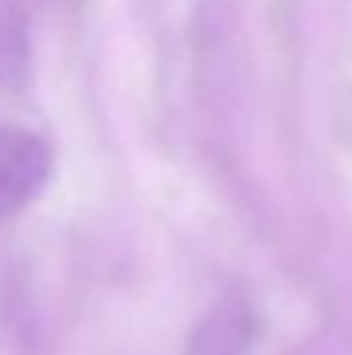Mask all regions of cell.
<instances>
[{"label": "cell", "instance_id": "7a4b0ae2", "mask_svg": "<svg viewBox=\"0 0 352 355\" xmlns=\"http://www.w3.org/2000/svg\"><path fill=\"white\" fill-rule=\"evenodd\" d=\"M28 69V38H24V21L14 10L0 14V83L14 87Z\"/></svg>", "mask_w": 352, "mask_h": 355}, {"label": "cell", "instance_id": "6da1fadb", "mask_svg": "<svg viewBox=\"0 0 352 355\" xmlns=\"http://www.w3.org/2000/svg\"><path fill=\"white\" fill-rule=\"evenodd\" d=\"M52 176V148L42 135L0 124V221L31 207Z\"/></svg>", "mask_w": 352, "mask_h": 355}]
</instances>
